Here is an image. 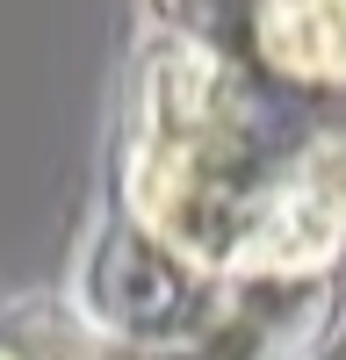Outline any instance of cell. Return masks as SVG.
Here are the masks:
<instances>
[{"instance_id":"3957f363","label":"cell","mask_w":346,"mask_h":360,"mask_svg":"<svg viewBox=\"0 0 346 360\" xmlns=\"http://www.w3.org/2000/svg\"><path fill=\"white\" fill-rule=\"evenodd\" d=\"M245 37L260 51V72L346 101V0H252Z\"/></svg>"},{"instance_id":"5b68a950","label":"cell","mask_w":346,"mask_h":360,"mask_svg":"<svg viewBox=\"0 0 346 360\" xmlns=\"http://www.w3.org/2000/svg\"><path fill=\"white\" fill-rule=\"evenodd\" d=\"M0 353H8V360H94L72 332H65V339H44V346H0Z\"/></svg>"},{"instance_id":"6da1fadb","label":"cell","mask_w":346,"mask_h":360,"mask_svg":"<svg viewBox=\"0 0 346 360\" xmlns=\"http://www.w3.org/2000/svg\"><path fill=\"white\" fill-rule=\"evenodd\" d=\"M130 217L195 274L296 281L346 252V101L210 44L159 51L130 115Z\"/></svg>"},{"instance_id":"7a4b0ae2","label":"cell","mask_w":346,"mask_h":360,"mask_svg":"<svg viewBox=\"0 0 346 360\" xmlns=\"http://www.w3.org/2000/svg\"><path fill=\"white\" fill-rule=\"evenodd\" d=\"M310 310L317 303L288 281H231L202 295V310L144 360H288Z\"/></svg>"},{"instance_id":"8992f818","label":"cell","mask_w":346,"mask_h":360,"mask_svg":"<svg viewBox=\"0 0 346 360\" xmlns=\"http://www.w3.org/2000/svg\"><path fill=\"white\" fill-rule=\"evenodd\" d=\"M0 360H8V353H0Z\"/></svg>"},{"instance_id":"277c9868","label":"cell","mask_w":346,"mask_h":360,"mask_svg":"<svg viewBox=\"0 0 346 360\" xmlns=\"http://www.w3.org/2000/svg\"><path fill=\"white\" fill-rule=\"evenodd\" d=\"M166 8L188 22V37H195V44H210V51H217L224 37H238V29H245L252 0H166Z\"/></svg>"}]
</instances>
